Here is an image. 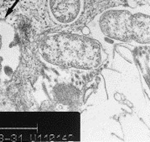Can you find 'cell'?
Returning <instances> with one entry per match:
<instances>
[{
  "mask_svg": "<svg viewBox=\"0 0 150 142\" xmlns=\"http://www.w3.org/2000/svg\"><path fill=\"white\" fill-rule=\"evenodd\" d=\"M132 41L141 45H149L150 18L149 5L135 8L132 19Z\"/></svg>",
  "mask_w": 150,
  "mask_h": 142,
  "instance_id": "obj_4",
  "label": "cell"
},
{
  "mask_svg": "<svg viewBox=\"0 0 150 142\" xmlns=\"http://www.w3.org/2000/svg\"><path fill=\"white\" fill-rule=\"evenodd\" d=\"M134 8L116 6L98 14L88 27L95 28L107 38L121 42L132 41V19Z\"/></svg>",
  "mask_w": 150,
  "mask_h": 142,
  "instance_id": "obj_2",
  "label": "cell"
},
{
  "mask_svg": "<svg viewBox=\"0 0 150 142\" xmlns=\"http://www.w3.org/2000/svg\"><path fill=\"white\" fill-rule=\"evenodd\" d=\"M84 0H47L49 15L55 24L70 25L82 15Z\"/></svg>",
  "mask_w": 150,
  "mask_h": 142,
  "instance_id": "obj_3",
  "label": "cell"
},
{
  "mask_svg": "<svg viewBox=\"0 0 150 142\" xmlns=\"http://www.w3.org/2000/svg\"><path fill=\"white\" fill-rule=\"evenodd\" d=\"M14 41V30L10 24L0 21V55L4 53Z\"/></svg>",
  "mask_w": 150,
  "mask_h": 142,
  "instance_id": "obj_5",
  "label": "cell"
},
{
  "mask_svg": "<svg viewBox=\"0 0 150 142\" xmlns=\"http://www.w3.org/2000/svg\"><path fill=\"white\" fill-rule=\"evenodd\" d=\"M37 48L43 61L63 68L96 70L107 59V54L96 39L66 31L44 33Z\"/></svg>",
  "mask_w": 150,
  "mask_h": 142,
  "instance_id": "obj_1",
  "label": "cell"
},
{
  "mask_svg": "<svg viewBox=\"0 0 150 142\" xmlns=\"http://www.w3.org/2000/svg\"><path fill=\"white\" fill-rule=\"evenodd\" d=\"M81 32H82V35H84V36H88L91 33V30L89 29L88 26H85L84 28L82 29V30H81Z\"/></svg>",
  "mask_w": 150,
  "mask_h": 142,
  "instance_id": "obj_6",
  "label": "cell"
}]
</instances>
